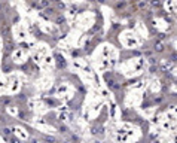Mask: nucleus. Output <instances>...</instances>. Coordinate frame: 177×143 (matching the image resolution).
I'll use <instances>...</instances> for the list:
<instances>
[{
  "mask_svg": "<svg viewBox=\"0 0 177 143\" xmlns=\"http://www.w3.org/2000/svg\"><path fill=\"white\" fill-rule=\"evenodd\" d=\"M155 51H156V52H162L164 51V45H162V43L161 42H156V43H155Z\"/></svg>",
  "mask_w": 177,
  "mask_h": 143,
  "instance_id": "nucleus-1",
  "label": "nucleus"
},
{
  "mask_svg": "<svg viewBox=\"0 0 177 143\" xmlns=\"http://www.w3.org/2000/svg\"><path fill=\"white\" fill-rule=\"evenodd\" d=\"M48 5H49V0H42V2L37 5V8H39V9H43V8H46Z\"/></svg>",
  "mask_w": 177,
  "mask_h": 143,
  "instance_id": "nucleus-2",
  "label": "nucleus"
},
{
  "mask_svg": "<svg viewBox=\"0 0 177 143\" xmlns=\"http://www.w3.org/2000/svg\"><path fill=\"white\" fill-rule=\"evenodd\" d=\"M55 23H57L58 25H61V24H64V23H65V19H64V16H61V15H60V16H57V19H55Z\"/></svg>",
  "mask_w": 177,
  "mask_h": 143,
  "instance_id": "nucleus-3",
  "label": "nucleus"
},
{
  "mask_svg": "<svg viewBox=\"0 0 177 143\" xmlns=\"http://www.w3.org/2000/svg\"><path fill=\"white\" fill-rule=\"evenodd\" d=\"M3 134L9 136V134H10V130H9V128H3Z\"/></svg>",
  "mask_w": 177,
  "mask_h": 143,
  "instance_id": "nucleus-4",
  "label": "nucleus"
},
{
  "mask_svg": "<svg viewBox=\"0 0 177 143\" xmlns=\"http://www.w3.org/2000/svg\"><path fill=\"white\" fill-rule=\"evenodd\" d=\"M52 14H54L52 9H48V10H46V15H52Z\"/></svg>",
  "mask_w": 177,
  "mask_h": 143,
  "instance_id": "nucleus-5",
  "label": "nucleus"
}]
</instances>
